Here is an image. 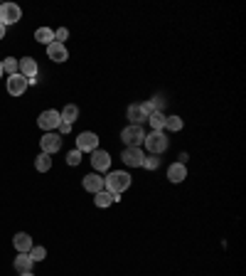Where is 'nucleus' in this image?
Listing matches in <instances>:
<instances>
[{
	"mask_svg": "<svg viewBox=\"0 0 246 276\" xmlns=\"http://www.w3.org/2000/svg\"><path fill=\"white\" fill-rule=\"evenodd\" d=\"M35 40L40 42V44H52L55 42V30H50V28H40L37 32H35Z\"/></svg>",
	"mask_w": 246,
	"mask_h": 276,
	"instance_id": "obj_20",
	"label": "nucleus"
},
{
	"mask_svg": "<svg viewBox=\"0 0 246 276\" xmlns=\"http://www.w3.org/2000/svg\"><path fill=\"white\" fill-rule=\"evenodd\" d=\"M67 163H69V166H79V163H82V153H79V151H69L67 153Z\"/></svg>",
	"mask_w": 246,
	"mask_h": 276,
	"instance_id": "obj_27",
	"label": "nucleus"
},
{
	"mask_svg": "<svg viewBox=\"0 0 246 276\" xmlns=\"http://www.w3.org/2000/svg\"><path fill=\"white\" fill-rule=\"evenodd\" d=\"M121 141L126 143V148H140L143 141H145L143 126H126L121 131Z\"/></svg>",
	"mask_w": 246,
	"mask_h": 276,
	"instance_id": "obj_3",
	"label": "nucleus"
},
{
	"mask_svg": "<svg viewBox=\"0 0 246 276\" xmlns=\"http://www.w3.org/2000/svg\"><path fill=\"white\" fill-rule=\"evenodd\" d=\"M89 155H91V168H94V173H106L111 168V155L106 151L96 148V151H91Z\"/></svg>",
	"mask_w": 246,
	"mask_h": 276,
	"instance_id": "obj_9",
	"label": "nucleus"
},
{
	"mask_svg": "<svg viewBox=\"0 0 246 276\" xmlns=\"http://www.w3.org/2000/svg\"><path fill=\"white\" fill-rule=\"evenodd\" d=\"M69 37V30L67 28H59L55 32V42H59V44H64V40H67Z\"/></svg>",
	"mask_w": 246,
	"mask_h": 276,
	"instance_id": "obj_28",
	"label": "nucleus"
},
{
	"mask_svg": "<svg viewBox=\"0 0 246 276\" xmlns=\"http://www.w3.org/2000/svg\"><path fill=\"white\" fill-rule=\"evenodd\" d=\"M35 168H37L40 173H47V170L52 168V155H47V153H40V155L35 158Z\"/></svg>",
	"mask_w": 246,
	"mask_h": 276,
	"instance_id": "obj_21",
	"label": "nucleus"
},
{
	"mask_svg": "<svg viewBox=\"0 0 246 276\" xmlns=\"http://www.w3.org/2000/svg\"><path fill=\"white\" fill-rule=\"evenodd\" d=\"M143 146L148 148L151 155H160V153H165L167 151V136H165V131H151V133H145Z\"/></svg>",
	"mask_w": 246,
	"mask_h": 276,
	"instance_id": "obj_2",
	"label": "nucleus"
},
{
	"mask_svg": "<svg viewBox=\"0 0 246 276\" xmlns=\"http://www.w3.org/2000/svg\"><path fill=\"white\" fill-rule=\"evenodd\" d=\"M126 116H128L131 126H143L145 121H148V113L143 111V106H140V104H131V106H128V111H126Z\"/></svg>",
	"mask_w": 246,
	"mask_h": 276,
	"instance_id": "obj_14",
	"label": "nucleus"
},
{
	"mask_svg": "<svg viewBox=\"0 0 246 276\" xmlns=\"http://www.w3.org/2000/svg\"><path fill=\"white\" fill-rule=\"evenodd\" d=\"M37 72H40V67H37V62H35L32 57H22V59H17V74H22L30 84H35Z\"/></svg>",
	"mask_w": 246,
	"mask_h": 276,
	"instance_id": "obj_6",
	"label": "nucleus"
},
{
	"mask_svg": "<svg viewBox=\"0 0 246 276\" xmlns=\"http://www.w3.org/2000/svg\"><path fill=\"white\" fill-rule=\"evenodd\" d=\"M140 106H143V111H145V113H148V116H151L153 111H155V109H153V104H151V101H143V104H140Z\"/></svg>",
	"mask_w": 246,
	"mask_h": 276,
	"instance_id": "obj_29",
	"label": "nucleus"
},
{
	"mask_svg": "<svg viewBox=\"0 0 246 276\" xmlns=\"http://www.w3.org/2000/svg\"><path fill=\"white\" fill-rule=\"evenodd\" d=\"M0 64H3V72H5L8 77L17 74V59H15V57H8V59H3Z\"/></svg>",
	"mask_w": 246,
	"mask_h": 276,
	"instance_id": "obj_24",
	"label": "nucleus"
},
{
	"mask_svg": "<svg viewBox=\"0 0 246 276\" xmlns=\"http://www.w3.org/2000/svg\"><path fill=\"white\" fill-rule=\"evenodd\" d=\"M44 257H47V249L44 247H32L30 249V259H32V262H42Z\"/></svg>",
	"mask_w": 246,
	"mask_h": 276,
	"instance_id": "obj_25",
	"label": "nucleus"
},
{
	"mask_svg": "<svg viewBox=\"0 0 246 276\" xmlns=\"http://www.w3.org/2000/svg\"><path fill=\"white\" fill-rule=\"evenodd\" d=\"M20 17H22V10H20V5H15V3H3L0 5V25H15V22H20Z\"/></svg>",
	"mask_w": 246,
	"mask_h": 276,
	"instance_id": "obj_5",
	"label": "nucleus"
},
{
	"mask_svg": "<svg viewBox=\"0 0 246 276\" xmlns=\"http://www.w3.org/2000/svg\"><path fill=\"white\" fill-rule=\"evenodd\" d=\"M99 148V136L91 133V131H84L77 136V151L79 153H91Z\"/></svg>",
	"mask_w": 246,
	"mask_h": 276,
	"instance_id": "obj_8",
	"label": "nucleus"
},
{
	"mask_svg": "<svg viewBox=\"0 0 246 276\" xmlns=\"http://www.w3.org/2000/svg\"><path fill=\"white\" fill-rule=\"evenodd\" d=\"M158 166H160V158H155V155H145V158H143V166H140V168H148V170H155Z\"/></svg>",
	"mask_w": 246,
	"mask_h": 276,
	"instance_id": "obj_26",
	"label": "nucleus"
},
{
	"mask_svg": "<svg viewBox=\"0 0 246 276\" xmlns=\"http://www.w3.org/2000/svg\"><path fill=\"white\" fill-rule=\"evenodd\" d=\"M13 247L17 249V254H30V249L35 247V244H32V237L28 232H17L13 237Z\"/></svg>",
	"mask_w": 246,
	"mask_h": 276,
	"instance_id": "obj_15",
	"label": "nucleus"
},
{
	"mask_svg": "<svg viewBox=\"0 0 246 276\" xmlns=\"http://www.w3.org/2000/svg\"><path fill=\"white\" fill-rule=\"evenodd\" d=\"M37 126H40L42 131H47V133H52L57 131L59 126H62V116H59V111L55 109H47L40 113V119H37Z\"/></svg>",
	"mask_w": 246,
	"mask_h": 276,
	"instance_id": "obj_4",
	"label": "nucleus"
},
{
	"mask_svg": "<svg viewBox=\"0 0 246 276\" xmlns=\"http://www.w3.org/2000/svg\"><path fill=\"white\" fill-rule=\"evenodd\" d=\"M30 82L22 77V74H13V77H8V94L10 97H22L25 91H28Z\"/></svg>",
	"mask_w": 246,
	"mask_h": 276,
	"instance_id": "obj_10",
	"label": "nucleus"
},
{
	"mask_svg": "<svg viewBox=\"0 0 246 276\" xmlns=\"http://www.w3.org/2000/svg\"><path fill=\"white\" fill-rule=\"evenodd\" d=\"M182 119H180V116H175V113H173V116H165V128L163 131H182Z\"/></svg>",
	"mask_w": 246,
	"mask_h": 276,
	"instance_id": "obj_23",
	"label": "nucleus"
},
{
	"mask_svg": "<svg viewBox=\"0 0 246 276\" xmlns=\"http://www.w3.org/2000/svg\"><path fill=\"white\" fill-rule=\"evenodd\" d=\"M5 30H8V28H5V25H0V40L5 37Z\"/></svg>",
	"mask_w": 246,
	"mask_h": 276,
	"instance_id": "obj_31",
	"label": "nucleus"
},
{
	"mask_svg": "<svg viewBox=\"0 0 246 276\" xmlns=\"http://www.w3.org/2000/svg\"><path fill=\"white\" fill-rule=\"evenodd\" d=\"M59 116H62V124L71 126L77 119H79V109H77L74 104H69V106H64V111H59Z\"/></svg>",
	"mask_w": 246,
	"mask_h": 276,
	"instance_id": "obj_19",
	"label": "nucleus"
},
{
	"mask_svg": "<svg viewBox=\"0 0 246 276\" xmlns=\"http://www.w3.org/2000/svg\"><path fill=\"white\" fill-rule=\"evenodd\" d=\"M82 185H84V190H86V193L96 195V193H101V190H104V178H101L99 173H89V175H84Z\"/></svg>",
	"mask_w": 246,
	"mask_h": 276,
	"instance_id": "obj_12",
	"label": "nucleus"
},
{
	"mask_svg": "<svg viewBox=\"0 0 246 276\" xmlns=\"http://www.w3.org/2000/svg\"><path fill=\"white\" fill-rule=\"evenodd\" d=\"M47 57L57 62V64H62V62H67L69 59V52L64 44H59V42H52V44H47Z\"/></svg>",
	"mask_w": 246,
	"mask_h": 276,
	"instance_id": "obj_13",
	"label": "nucleus"
},
{
	"mask_svg": "<svg viewBox=\"0 0 246 276\" xmlns=\"http://www.w3.org/2000/svg\"><path fill=\"white\" fill-rule=\"evenodd\" d=\"M15 271H20V274H25V271H32V259H30V254H17L15 257Z\"/></svg>",
	"mask_w": 246,
	"mask_h": 276,
	"instance_id": "obj_18",
	"label": "nucleus"
},
{
	"mask_svg": "<svg viewBox=\"0 0 246 276\" xmlns=\"http://www.w3.org/2000/svg\"><path fill=\"white\" fill-rule=\"evenodd\" d=\"M20 276H35V274H32V271H25V274H20Z\"/></svg>",
	"mask_w": 246,
	"mask_h": 276,
	"instance_id": "obj_32",
	"label": "nucleus"
},
{
	"mask_svg": "<svg viewBox=\"0 0 246 276\" xmlns=\"http://www.w3.org/2000/svg\"><path fill=\"white\" fill-rule=\"evenodd\" d=\"M143 158H145V153L140 151V148H126L121 155V160L128 168H140L143 166Z\"/></svg>",
	"mask_w": 246,
	"mask_h": 276,
	"instance_id": "obj_11",
	"label": "nucleus"
},
{
	"mask_svg": "<svg viewBox=\"0 0 246 276\" xmlns=\"http://www.w3.org/2000/svg\"><path fill=\"white\" fill-rule=\"evenodd\" d=\"M57 131H59V133H69V131H71V126L62 124V126H59V128H57Z\"/></svg>",
	"mask_w": 246,
	"mask_h": 276,
	"instance_id": "obj_30",
	"label": "nucleus"
},
{
	"mask_svg": "<svg viewBox=\"0 0 246 276\" xmlns=\"http://www.w3.org/2000/svg\"><path fill=\"white\" fill-rule=\"evenodd\" d=\"M116 200H118V195H111V193H106V190H101V193L94 195V205L101 207V210H104V207H111Z\"/></svg>",
	"mask_w": 246,
	"mask_h": 276,
	"instance_id": "obj_17",
	"label": "nucleus"
},
{
	"mask_svg": "<svg viewBox=\"0 0 246 276\" xmlns=\"http://www.w3.org/2000/svg\"><path fill=\"white\" fill-rule=\"evenodd\" d=\"M185 178H187V166L185 163H173L167 168V180L170 182H182Z\"/></svg>",
	"mask_w": 246,
	"mask_h": 276,
	"instance_id": "obj_16",
	"label": "nucleus"
},
{
	"mask_svg": "<svg viewBox=\"0 0 246 276\" xmlns=\"http://www.w3.org/2000/svg\"><path fill=\"white\" fill-rule=\"evenodd\" d=\"M148 121H151L153 131H163L165 128V113L163 111H153L151 116H148Z\"/></svg>",
	"mask_w": 246,
	"mask_h": 276,
	"instance_id": "obj_22",
	"label": "nucleus"
},
{
	"mask_svg": "<svg viewBox=\"0 0 246 276\" xmlns=\"http://www.w3.org/2000/svg\"><path fill=\"white\" fill-rule=\"evenodd\" d=\"M3 74H5V72H3V64H0V79H3Z\"/></svg>",
	"mask_w": 246,
	"mask_h": 276,
	"instance_id": "obj_33",
	"label": "nucleus"
},
{
	"mask_svg": "<svg viewBox=\"0 0 246 276\" xmlns=\"http://www.w3.org/2000/svg\"><path fill=\"white\" fill-rule=\"evenodd\" d=\"M40 148H42V153H47V155H55V153L62 148V136H59L57 131L44 133V136L40 138Z\"/></svg>",
	"mask_w": 246,
	"mask_h": 276,
	"instance_id": "obj_7",
	"label": "nucleus"
},
{
	"mask_svg": "<svg viewBox=\"0 0 246 276\" xmlns=\"http://www.w3.org/2000/svg\"><path fill=\"white\" fill-rule=\"evenodd\" d=\"M131 182H133V178H131L126 170H113V173H109V175L104 178V190L111 195H121L131 188Z\"/></svg>",
	"mask_w": 246,
	"mask_h": 276,
	"instance_id": "obj_1",
	"label": "nucleus"
}]
</instances>
